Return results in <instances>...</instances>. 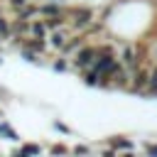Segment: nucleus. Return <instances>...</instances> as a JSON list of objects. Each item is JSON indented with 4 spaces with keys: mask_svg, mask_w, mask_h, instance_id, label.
Returning a JSON list of instances; mask_svg holds the SVG:
<instances>
[{
    "mask_svg": "<svg viewBox=\"0 0 157 157\" xmlns=\"http://www.w3.org/2000/svg\"><path fill=\"white\" fill-rule=\"evenodd\" d=\"M145 91L147 93H155L157 96V66L150 71V76H147V86H145Z\"/></svg>",
    "mask_w": 157,
    "mask_h": 157,
    "instance_id": "1a4fd4ad",
    "label": "nucleus"
},
{
    "mask_svg": "<svg viewBox=\"0 0 157 157\" xmlns=\"http://www.w3.org/2000/svg\"><path fill=\"white\" fill-rule=\"evenodd\" d=\"M66 39H69V29H66V25H64V27H59V29H49L47 47H52V49H61Z\"/></svg>",
    "mask_w": 157,
    "mask_h": 157,
    "instance_id": "20e7f679",
    "label": "nucleus"
},
{
    "mask_svg": "<svg viewBox=\"0 0 157 157\" xmlns=\"http://www.w3.org/2000/svg\"><path fill=\"white\" fill-rule=\"evenodd\" d=\"M17 17H20V20H32V17H39V5H29V2H25V5L17 10Z\"/></svg>",
    "mask_w": 157,
    "mask_h": 157,
    "instance_id": "6e6552de",
    "label": "nucleus"
},
{
    "mask_svg": "<svg viewBox=\"0 0 157 157\" xmlns=\"http://www.w3.org/2000/svg\"><path fill=\"white\" fill-rule=\"evenodd\" d=\"M147 152H150V155H157V145H152V147H147Z\"/></svg>",
    "mask_w": 157,
    "mask_h": 157,
    "instance_id": "f3484780",
    "label": "nucleus"
},
{
    "mask_svg": "<svg viewBox=\"0 0 157 157\" xmlns=\"http://www.w3.org/2000/svg\"><path fill=\"white\" fill-rule=\"evenodd\" d=\"M39 15H44V17H52V15H66V10L61 7V2H52V0H49V5H39Z\"/></svg>",
    "mask_w": 157,
    "mask_h": 157,
    "instance_id": "423d86ee",
    "label": "nucleus"
},
{
    "mask_svg": "<svg viewBox=\"0 0 157 157\" xmlns=\"http://www.w3.org/2000/svg\"><path fill=\"white\" fill-rule=\"evenodd\" d=\"M93 59H96V47H91V44H81V47L74 52V56H71V66L86 71V69L93 64Z\"/></svg>",
    "mask_w": 157,
    "mask_h": 157,
    "instance_id": "f257e3e1",
    "label": "nucleus"
},
{
    "mask_svg": "<svg viewBox=\"0 0 157 157\" xmlns=\"http://www.w3.org/2000/svg\"><path fill=\"white\" fill-rule=\"evenodd\" d=\"M27 34L29 37H37V39H47V25H44V20H29Z\"/></svg>",
    "mask_w": 157,
    "mask_h": 157,
    "instance_id": "39448f33",
    "label": "nucleus"
},
{
    "mask_svg": "<svg viewBox=\"0 0 157 157\" xmlns=\"http://www.w3.org/2000/svg\"><path fill=\"white\" fill-rule=\"evenodd\" d=\"M0 132H2L7 140H17V132H15V130H12L7 123H0Z\"/></svg>",
    "mask_w": 157,
    "mask_h": 157,
    "instance_id": "9d476101",
    "label": "nucleus"
},
{
    "mask_svg": "<svg viewBox=\"0 0 157 157\" xmlns=\"http://www.w3.org/2000/svg\"><path fill=\"white\" fill-rule=\"evenodd\" d=\"M137 61H140V49L135 44H123V49H120V64L128 66V69H135Z\"/></svg>",
    "mask_w": 157,
    "mask_h": 157,
    "instance_id": "7ed1b4c3",
    "label": "nucleus"
},
{
    "mask_svg": "<svg viewBox=\"0 0 157 157\" xmlns=\"http://www.w3.org/2000/svg\"><path fill=\"white\" fill-rule=\"evenodd\" d=\"M10 37V25L5 17H0V39H7Z\"/></svg>",
    "mask_w": 157,
    "mask_h": 157,
    "instance_id": "9b49d317",
    "label": "nucleus"
},
{
    "mask_svg": "<svg viewBox=\"0 0 157 157\" xmlns=\"http://www.w3.org/2000/svg\"><path fill=\"white\" fill-rule=\"evenodd\" d=\"M25 2H29V0H10V5H12L15 10H20V7L25 5Z\"/></svg>",
    "mask_w": 157,
    "mask_h": 157,
    "instance_id": "2eb2a0df",
    "label": "nucleus"
},
{
    "mask_svg": "<svg viewBox=\"0 0 157 157\" xmlns=\"http://www.w3.org/2000/svg\"><path fill=\"white\" fill-rule=\"evenodd\" d=\"M54 69H56V71H64V69H69V61H66V56H59V59L54 61Z\"/></svg>",
    "mask_w": 157,
    "mask_h": 157,
    "instance_id": "f8f14e48",
    "label": "nucleus"
},
{
    "mask_svg": "<svg viewBox=\"0 0 157 157\" xmlns=\"http://www.w3.org/2000/svg\"><path fill=\"white\" fill-rule=\"evenodd\" d=\"M115 147H123V150H132V145L128 140H115Z\"/></svg>",
    "mask_w": 157,
    "mask_h": 157,
    "instance_id": "4468645a",
    "label": "nucleus"
},
{
    "mask_svg": "<svg viewBox=\"0 0 157 157\" xmlns=\"http://www.w3.org/2000/svg\"><path fill=\"white\" fill-rule=\"evenodd\" d=\"M74 152H76V155H78V152H81V155H86V152H88V147H74Z\"/></svg>",
    "mask_w": 157,
    "mask_h": 157,
    "instance_id": "dca6fc26",
    "label": "nucleus"
},
{
    "mask_svg": "<svg viewBox=\"0 0 157 157\" xmlns=\"http://www.w3.org/2000/svg\"><path fill=\"white\" fill-rule=\"evenodd\" d=\"M66 22H71V27L78 32V29H86L91 22H93V10L88 7H76L71 12H66Z\"/></svg>",
    "mask_w": 157,
    "mask_h": 157,
    "instance_id": "f03ea898",
    "label": "nucleus"
},
{
    "mask_svg": "<svg viewBox=\"0 0 157 157\" xmlns=\"http://www.w3.org/2000/svg\"><path fill=\"white\" fill-rule=\"evenodd\" d=\"M81 44H83V37H69V39L64 42V47H61L59 52H61L64 56H71V54H74V52H76V49H78Z\"/></svg>",
    "mask_w": 157,
    "mask_h": 157,
    "instance_id": "0eeeda50",
    "label": "nucleus"
},
{
    "mask_svg": "<svg viewBox=\"0 0 157 157\" xmlns=\"http://www.w3.org/2000/svg\"><path fill=\"white\" fill-rule=\"evenodd\" d=\"M20 152H27V155H37V152H39V147H37V145H25Z\"/></svg>",
    "mask_w": 157,
    "mask_h": 157,
    "instance_id": "ddd939ff",
    "label": "nucleus"
}]
</instances>
